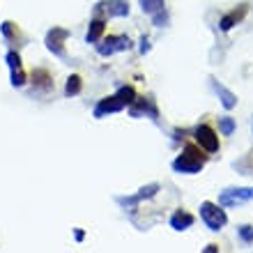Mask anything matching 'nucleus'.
Instances as JSON below:
<instances>
[{
	"label": "nucleus",
	"instance_id": "nucleus-1",
	"mask_svg": "<svg viewBox=\"0 0 253 253\" xmlns=\"http://www.w3.org/2000/svg\"><path fill=\"white\" fill-rule=\"evenodd\" d=\"M133 101H136V90H133L131 85H125L118 90V94L101 99L99 104H97V108H94V115H97V118H104L106 113H118V111H122V108L133 104Z\"/></svg>",
	"mask_w": 253,
	"mask_h": 253
},
{
	"label": "nucleus",
	"instance_id": "nucleus-2",
	"mask_svg": "<svg viewBox=\"0 0 253 253\" xmlns=\"http://www.w3.org/2000/svg\"><path fill=\"white\" fill-rule=\"evenodd\" d=\"M205 166V157L200 154V150L196 145H187L184 152L173 161V168L175 173H187V175H193V173H200Z\"/></svg>",
	"mask_w": 253,
	"mask_h": 253
},
{
	"label": "nucleus",
	"instance_id": "nucleus-3",
	"mask_svg": "<svg viewBox=\"0 0 253 253\" xmlns=\"http://www.w3.org/2000/svg\"><path fill=\"white\" fill-rule=\"evenodd\" d=\"M200 219L205 221V226L210 230H221V228L228 223V216L226 212L221 210V205H214V203H203L200 205Z\"/></svg>",
	"mask_w": 253,
	"mask_h": 253
},
{
	"label": "nucleus",
	"instance_id": "nucleus-4",
	"mask_svg": "<svg viewBox=\"0 0 253 253\" xmlns=\"http://www.w3.org/2000/svg\"><path fill=\"white\" fill-rule=\"evenodd\" d=\"M126 48H131V40L126 35H108V37L97 42L99 55H113L120 53V51H126Z\"/></svg>",
	"mask_w": 253,
	"mask_h": 253
},
{
	"label": "nucleus",
	"instance_id": "nucleus-5",
	"mask_svg": "<svg viewBox=\"0 0 253 253\" xmlns=\"http://www.w3.org/2000/svg\"><path fill=\"white\" fill-rule=\"evenodd\" d=\"M253 200V187H244V189H226L219 196V205L221 207H233V205H242Z\"/></svg>",
	"mask_w": 253,
	"mask_h": 253
},
{
	"label": "nucleus",
	"instance_id": "nucleus-6",
	"mask_svg": "<svg viewBox=\"0 0 253 253\" xmlns=\"http://www.w3.org/2000/svg\"><path fill=\"white\" fill-rule=\"evenodd\" d=\"M196 140H198V145L205 150V152H216L219 150V136L214 131L212 126L207 125H200L196 129Z\"/></svg>",
	"mask_w": 253,
	"mask_h": 253
},
{
	"label": "nucleus",
	"instance_id": "nucleus-7",
	"mask_svg": "<svg viewBox=\"0 0 253 253\" xmlns=\"http://www.w3.org/2000/svg\"><path fill=\"white\" fill-rule=\"evenodd\" d=\"M143 12L150 14L154 21V26H166V2L164 0H140Z\"/></svg>",
	"mask_w": 253,
	"mask_h": 253
},
{
	"label": "nucleus",
	"instance_id": "nucleus-8",
	"mask_svg": "<svg viewBox=\"0 0 253 253\" xmlns=\"http://www.w3.org/2000/svg\"><path fill=\"white\" fill-rule=\"evenodd\" d=\"M67 37H69V33H67L65 28H53V30L46 35L48 51H53L55 55H65V46H62V42H65Z\"/></svg>",
	"mask_w": 253,
	"mask_h": 253
},
{
	"label": "nucleus",
	"instance_id": "nucleus-9",
	"mask_svg": "<svg viewBox=\"0 0 253 253\" xmlns=\"http://www.w3.org/2000/svg\"><path fill=\"white\" fill-rule=\"evenodd\" d=\"M97 12H106L108 16H129V2L126 0H106L97 5Z\"/></svg>",
	"mask_w": 253,
	"mask_h": 253
},
{
	"label": "nucleus",
	"instance_id": "nucleus-10",
	"mask_svg": "<svg viewBox=\"0 0 253 253\" xmlns=\"http://www.w3.org/2000/svg\"><path fill=\"white\" fill-rule=\"evenodd\" d=\"M7 62H9V69H12V85H23L26 83V74H23V67H21V58L19 53H7Z\"/></svg>",
	"mask_w": 253,
	"mask_h": 253
},
{
	"label": "nucleus",
	"instance_id": "nucleus-11",
	"mask_svg": "<svg viewBox=\"0 0 253 253\" xmlns=\"http://www.w3.org/2000/svg\"><path fill=\"white\" fill-rule=\"evenodd\" d=\"M170 226H173L175 230H187V228L193 226V216L189 212H184V210H177V212L173 214V219H170Z\"/></svg>",
	"mask_w": 253,
	"mask_h": 253
},
{
	"label": "nucleus",
	"instance_id": "nucleus-12",
	"mask_svg": "<svg viewBox=\"0 0 253 253\" xmlns=\"http://www.w3.org/2000/svg\"><path fill=\"white\" fill-rule=\"evenodd\" d=\"M159 191V184H150V187H145V189H140V193L138 196H133V198H118V203L120 205H131V203H138V200H143V198H152L154 193Z\"/></svg>",
	"mask_w": 253,
	"mask_h": 253
},
{
	"label": "nucleus",
	"instance_id": "nucleus-13",
	"mask_svg": "<svg viewBox=\"0 0 253 253\" xmlns=\"http://www.w3.org/2000/svg\"><path fill=\"white\" fill-rule=\"evenodd\" d=\"M214 90H216V94L221 97V104H223V106H226L228 111L237 106V97H235V94L230 92V90H226V87L219 85V83H214Z\"/></svg>",
	"mask_w": 253,
	"mask_h": 253
},
{
	"label": "nucleus",
	"instance_id": "nucleus-14",
	"mask_svg": "<svg viewBox=\"0 0 253 253\" xmlns=\"http://www.w3.org/2000/svg\"><path fill=\"white\" fill-rule=\"evenodd\" d=\"M104 30H106V26H104V21H101V19H94L92 23H90V28H87V42H92V44H97V42L101 40V35H104Z\"/></svg>",
	"mask_w": 253,
	"mask_h": 253
},
{
	"label": "nucleus",
	"instance_id": "nucleus-15",
	"mask_svg": "<svg viewBox=\"0 0 253 253\" xmlns=\"http://www.w3.org/2000/svg\"><path fill=\"white\" fill-rule=\"evenodd\" d=\"M133 104H136V106L131 108V115H133V118H138L140 113H150L152 118H157V108L150 104V99H136Z\"/></svg>",
	"mask_w": 253,
	"mask_h": 253
},
{
	"label": "nucleus",
	"instance_id": "nucleus-16",
	"mask_svg": "<svg viewBox=\"0 0 253 253\" xmlns=\"http://www.w3.org/2000/svg\"><path fill=\"white\" fill-rule=\"evenodd\" d=\"M247 14V7H240V12H233V14H228V16H223L221 19V30H230V28L237 23V21H242V16Z\"/></svg>",
	"mask_w": 253,
	"mask_h": 253
},
{
	"label": "nucleus",
	"instance_id": "nucleus-17",
	"mask_svg": "<svg viewBox=\"0 0 253 253\" xmlns=\"http://www.w3.org/2000/svg\"><path fill=\"white\" fill-rule=\"evenodd\" d=\"M81 76H69L67 79V85H65V94L67 97H74V94H79L81 92Z\"/></svg>",
	"mask_w": 253,
	"mask_h": 253
},
{
	"label": "nucleus",
	"instance_id": "nucleus-18",
	"mask_svg": "<svg viewBox=\"0 0 253 253\" xmlns=\"http://www.w3.org/2000/svg\"><path fill=\"white\" fill-rule=\"evenodd\" d=\"M219 126H221V131H223V136H230L235 131V120L233 118H221Z\"/></svg>",
	"mask_w": 253,
	"mask_h": 253
},
{
	"label": "nucleus",
	"instance_id": "nucleus-19",
	"mask_svg": "<svg viewBox=\"0 0 253 253\" xmlns=\"http://www.w3.org/2000/svg\"><path fill=\"white\" fill-rule=\"evenodd\" d=\"M240 237L244 242H253V226H242L240 228Z\"/></svg>",
	"mask_w": 253,
	"mask_h": 253
}]
</instances>
